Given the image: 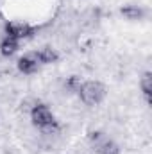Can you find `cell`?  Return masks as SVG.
Wrapping results in <instances>:
<instances>
[{"label": "cell", "instance_id": "obj_8", "mask_svg": "<svg viewBox=\"0 0 152 154\" xmlns=\"http://www.w3.org/2000/svg\"><path fill=\"white\" fill-rule=\"evenodd\" d=\"M95 149H97V154H120V147L113 140H108V138H102L95 145Z\"/></svg>", "mask_w": 152, "mask_h": 154}, {"label": "cell", "instance_id": "obj_3", "mask_svg": "<svg viewBox=\"0 0 152 154\" xmlns=\"http://www.w3.org/2000/svg\"><path fill=\"white\" fill-rule=\"evenodd\" d=\"M34 34V27L29 25L27 22H9L5 23V36L14 39H25Z\"/></svg>", "mask_w": 152, "mask_h": 154}, {"label": "cell", "instance_id": "obj_10", "mask_svg": "<svg viewBox=\"0 0 152 154\" xmlns=\"http://www.w3.org/2000/svg\"><path fill=\"white\" fill-rule=\"evenodd\" d=\"M65 86H66V90H70V91H77L79 86H81V79H79L77 75H70L68 79H66Z\"/></svg>", "mask_w": 152, "mask_h": 154}, {"label": "cell", "instance_id": "obj_11", "mask_svg": "<svg viewBox=\"0 0 152 154\" xmlns=\"http://www.w3.org/2000/svg\"><path fill=\"white\" fill-rule=\"evenodd\" d=\"M102 138H104V134H102L100 131H91V133H90V140L95 142V143H99Z\"/></svg>", "mask_w": 152, "mask_h": 154}, {"label": "cell", "instance_id": "obj_9", "mask_svg": "<svg viewBox=\"0 0 152 154\" xmlns=\"http://www.w3.org/2000/svg\"><path fill=\"white\" fill-rule=\"evenodd\" d=\"M140 88L143 91V97L147 102H150V93H152V74L150 72H145L141 79H140Z\"/></svg>", "mask_w": 152, "mask_h": 154}, {"label": "cell", "instance_id": "obj_2", "mask_svg": "<svg viewBox=\"0 0 152 154\" xmlns=\"http://www.w3.org/2000/svg\"><path fill=\"white\" fill-rule=\"evenodd\" d=\"M77 93H79L82 104L97 106L106 99V86L100 81H86V82H81Z\"/></svg>", "mask_w": 152, "mask_h": 154}, {"label": "cell", "instance_id": "obj_1", "mask_svg": "<svg viewBox=\"0 0 152 154\" xmlns=\"http://www.w3.org/2000/svg\"><path fill=\"white\" fill-rule=\"evenodd\" d=\"M31 120L32 124L41 129L43 134H54L59 131V125L56 122V116L50 111V108L47 104H41V102H36L32 108H31Z\"/></svg>", "mask_w": 152, "mask_h": 154}, {"label": "cell", "instance_id": "obj_4", "mask_svg": "<svg viewBox=\"0 0 152 154\" xmlns=\"http://www.w3.org/2000/svg\"><path fill=\"white\" fill-rule=\"evenodd\" d=\"M16 66H18V70H20L22 74H25V75H32V74H36L38 68H39V61H38L36 52H29V54L22 56V57L18 59Z\"/></svg>", "mask_w": 152, "mask_h": 154}, {"label": "cell", "instance_id": "obj_6", "mask_svg": "<svg viewBox=\"0 0 152 154\" xmlns=\"http://www.w3.org/2000/svg\"><path fill=\"white\" fill-rule=\"evenodd\" d=\"M20 48V41L14 38H9V36H4L0 39V54L4 57H11L13 54H16Z\"/></svg>", "mask_w": 152, "mask_h": 154}, {"label": "cell", "instance_id": "obj_7", "mask_svg": "<svg viewBox=\"0 0 152 154\" xmlns=\"http://www.w3.org/2000/svg\"><path fill=\"white\" fill-rule=\"evenodd\" d=\"M36 56H38L39 65H52V63H56V61L59 59L57 50H56V48H52V47H43L41 50L36 52Z\"/></svg>", "mask_w": 152, "mask_h": 154}, {"label": "cell", "instance_id": "obj_5", "mask_svg": "<svg viewBox=\"0 0 152 154\" xmlns=\"http://www.w3.org/2000/svg\"><path fill=\"white\" fill-rule=\"evenodd\" d=\"M120 14H122L123 18L131 20V22H138V20H143L147 13H145V9H143V7L129 4V5H123V7L120 9Z\"/></svg>", "mask_w": 152, "mask_h": 154}]
</instances>
